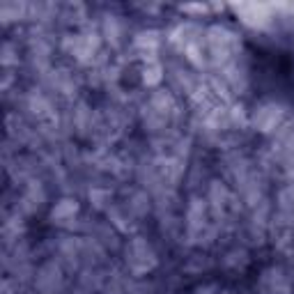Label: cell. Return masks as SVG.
Returning <instances> with one entry per match:
<instances>
[{"label":"cell","mask_w":294,"mask_h":294,"mask_svg":"<svg viewBox=\"0 0 294 294\" xmlns=\"http://www.w3.org/2000/svg\"><path fill=\"white\" fill-rule=\"evenodd\" d=\"M76 212V202L71 200H62V205L58 209H53V216L55 218H62V216H71V214Z\"/></svg>","instance_id":"1"}]
</instances>
